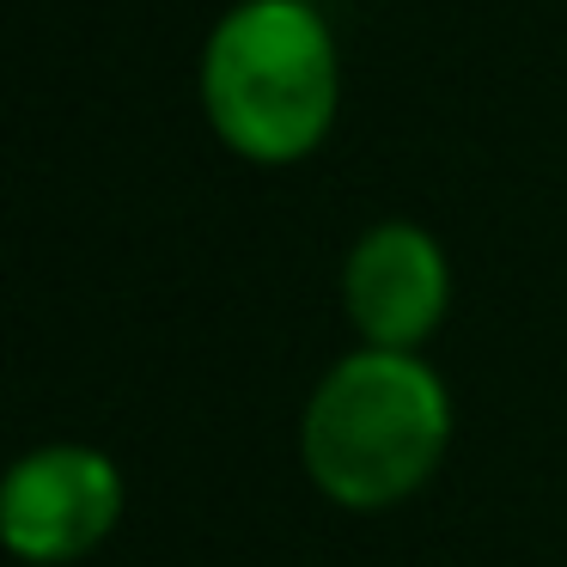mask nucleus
Returning <instances> with one entry per match:
<instances>
[{"label": "nucleus", "mask_w": 567, "mask_h": 567, "mask_svg": "<svg viewBox=\"0 0 567 567\" xmlns=\"http://www.w3.org/2000/svg\"><path fill=\"white\" fill-rule=\"evenodd\" d=\"M452 445V391L421 354L354 348L299 415V464L323 501L384 513L433 482Z\"/></svg>", "instance_id": "nucleus-1"}, {"label": "nucleus", "mask_w": 567, "mask_h": 567, "mask_svg": "<svg viewBox=\"0 0 567 567\" xmlns=\"http://www.w3.org/2000/svg\"><path fill=\"white\" fill-rule=\"evenodd\" d=\"M208 128L250 165H299L342 111V50L311 0H238L202 50Z\"/></svg>", "instance_id": "nucleus-2"}, {"label": "nucleus", "mask_w": 567, "mask_h": 567, "mask_svg": "<svg viewBox=\"0 0 567 567\" xmlns=\"http://www.w3.org/2000/svg\"><path fill=\"white\" fill-rule=\"evenodd\" d=\"M116 518H123V470L99 445H38L0 482V537L19 561L68 567L99 549Z\"/></svg>", "instance_id": "nucleus-3"}, {"label": "nucleus", "mask_w": 567, "mask_h": 567, "mask_svg": "<svg viewBox=\"0 0 567 567\" xmlns=\"http://www.w3.org/2000/svg\"><path fill=\"white\" fill-rule=\"evenodd\" d=\"M342 311L360 348L421 354L452 311V257L415 220H379L342 262Z\"/></svg>", "instance_id": "nucleus-4"}, {"label": "nucleus", "mask_w": 567, "mask_h": 567, "mask_svg": "<svg viewBox=\"0 0 567 567\" xmlns=\"http://www.w3.org/2000/svg\"><path fill=\"white\" fill-rule=\"evenodd\" d=\"M311 7H318V0H311Z\"/></svg>", "instance_id": "nucleus-5"}]
</instances>
